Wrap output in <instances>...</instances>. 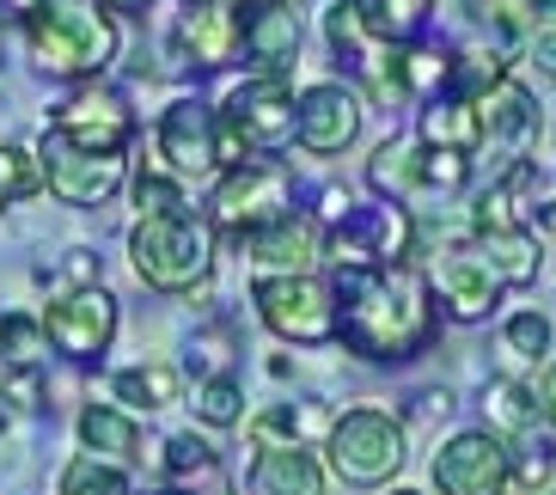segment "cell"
Masks as SVG:
<instances>
[{
  "mask_svg": "<svg viewBox=\"0 0 556 495\" xmlns=\"http://www.w3.org/2000/svg\"><path fill=\"white\" fill-rule=\"evenodd\" d=\"M337 337L367 361H404L434 337V313H428V288L409 264L386 269H343L337 276Z\"/></svg>",
  "mask_w": 556,
  "mask_h": 495,
  "instance_id": "cell-1",
  "label": "cell"
},
{
  "mask_svg": "<svg viewBox=\"0 0 556 495\" xmlns=\"http://www.w3.org/2000/svg\"><path fill=\"white\" fill-rule=\"evenodd\" d=\"M31 62L55 80H92L116 62V25L99 0H50L25 18Z\"/></svg>",
  "mask_w": 556,
  "mask_h": 495,
  "instance_id": "cell-2",
  "label": "cell"
},
{
  "mask_svg": "<svg viewBox=\"0 0 556 495\" xmlns=\"http://www.w3.org/2000/svg\"><path fill=\"white\" fill-rule=\"evenodd\" d=\"M129 264L135 276L160 288V294H190L197 281H208L214 264V227L197 215H153L129 227Z\"/></svg>",
  "mask_w": 556,
  "mask_h": 495,
  "instance_id": "cell-3",
  "label": "cell"
},
{
  "mask_svg": "<svg viewBox=\"0 0 556 495\" xmlns=\"http://www.w3.org/2000/svg\"><path fill=\"white\" fill-rule=\"evenodd\" d=\"M330 471L349 483H379L404 465V422L386 410H349L330 422Z\"/></svg>",
  "mask_w": 556,
  "mask_h": 495,
  "instance_id": "cell-4",
  "label": "cell"
},
{
  "mask_svg": "<svg viewBox=\"0 0 556 495\" xmlns=\"http://www.w3.org/2000/svg\"><path fill=\"white\" fill-rule=\"evenodd\" d=\"M251 300H257L263 325L288 343H330L337 337V306H330L337 294L318 276H257Z\"/></svg>",
  "mask_w": 556,
  "mask_h": 495,
  "instance_id": "cell-5",
  "label": "cell"
},
{
  "mask_svg": "<svg viewBox=\"0 0 556 495\" xmlns=\"http://www.w3.org/2000/svg\"><path fill=\"white\" fill-rule=\"evenodd\" d=\"M288 202H294V183H288L281 165H239V172H227L220 190H214V227L251 239V232H263L269 220L294 215Z\"/></svg>",
  "mask_w": 556,
  "mask_h": 495,
  "instance_id": "cell-6",
  "label": "cell"
},
{
  "mask_svg": "<svg viewBox=\"0 0 556 495\" xmlns=\"http://www.w3.org/2000/svg\"><path fill=\"white\" fill-rule=\"evenodd\" d=\"M37 160H43V183H50L62 202L74 208H104L123 183V153H92V148H74L67 135L43 129L37 141Z\"/></svg>",
  "mask_w": 556,
  "mask_h": 495,
  "instance_id": "cell-7",
  "label": "cell"
},
{
  "mask_svg": "<svg viewBox=\"0 0 556 495\" xmlns=\"http://www.w3.org/2000/svg\"><path fill=\"white\" fill-rule=\"evenodd\" d=\"M409 239H416V227H409V215L397 202L392 208H355L337 227V239H330V257L343 269H386L409 257Z\"/></svg>",
  "mask_w": 556,
  "mask_h": 495,
  "instance_id": "cell-8",
  "label": "cell"
},
{
  "mask_svg": "<svg viewBox=\"0 0 556 495\" xmlns=\"http://www.w3.org/2000/svg\"><path fill=\"white\" fill-rule=\"evenodd\" d=\"M160 160L178 183L220 172V116L197 99H178L160 116Z\"/></svg>",
  "mask_w": 556,
  "mask_h": 495,
  "instance_id": "cell-9",
  "label": "cell"
},
{
  "mask_svg": "<svg viewBox=\"0 0 556 495\" xmlns=\"http://www.w3.org/2000/svg\"><path fill=\"white\" fill-rule=\"evenodd\" d=\"M43 337L62 348L67 361H99L116 337V300L104 288H80V294L55 300L43 313Z\"/></svg>",
  "mask_w": 556,
  "mask_h": 495,
  "instance_id": "cell-10",
  "label": "cell"
},
{
  "mask_svg": "<svg viewBox=\"0 0 556 495\" xmlns=\"http://www.w3.org/2000/svg\"><path fill=\"white\" fill-rule=\"evenodd\" d=\"M239 50L257 67V80H288L300 55V13L288 0H245L239 7Z\"/></svg>",
  "mask_w": 556,
  "mask_h": 495,
  "instance_id": "cell-11",
  "label": "cell"
},
{
  "mask_svg": "<svg viewBox=\"0 0 556 495\" xmlns=\"http://www.w3.org/2000/svg\"><path fill=\"white\" fill-rule=\"evenodd\" d=\"M50 129L67 135L74 148H92V153H123L135 135V116L129 104L116 99V92H104V86H86V92H74V99H62L50 111Z\"/></svg>",
  "mask_w": 556,
  "mask_h": 495,
  "instance_id": "cell-12",
  "label": "cell"
},
{
  "mask_svg": "<svg viewBox=\"0 0 556 495\" xmlns=\"http://www.w3.org/2000/svg\"><path fill=\"white\" fill-rule=\"evenodd\" d=\"M434 483L441 495H507V446L483 434H453L434 453Z\"/></svg>",
  "mask_w": 556,
  "mask_h": 495,
  "instance_id": "cell-13",
  "label": "cell"
},
{
  "mask_svg": "<svg viewBox=\"0 0 556 495\" xmlns=\"http://www.w3.org/2000/svg\"><path fill=\"white\" fill-rule=\"evenodd\" d=\"M172 50H178L184 67H227L239 55V7H227V0H190L178 13Z\"/></svg>",
  "mask_w": 556,
  "mask_h": 495,
  "instance_id": "cell-14",
  "label": "cell"
},
{
  "mask_svg": "<svg viewBox=\"0 0 556 495\" xmlns=\"http://www.w3.org/2000/svg\"><path fill=\"white\" fill-rule=\"evenodd\" d=\"M227 123L245 135V148H288L294 141V92H288V80H245L232 92Z\"/></svg>",
  "mask_w": 556,
  "mask_h": 495,
  "instance_id": "cell-15",
  "label": "cell"
},
{
  "mask_svg": "<svg viewBox=\"0 0 556 495\" xmlns=\"http://www.w3.org/2000/svg\"><path fill=\"white\" fill-rule=\"evenodd\" d=\"M294 135H300V148H312V153H343L361 135L355 92H343V86H312L306 99L294 104Z\"/></svg>",
  "mask_w": 556,
  "mask_h": 495,
  "instance_id": "cell-16",
  "label": "cell"
},
{
  "mask_svg": "<svg viewBox=\"0 0 556 495\" xmlns=\"http://www.w3.org/2000/svg\"><path fill=\"white\" fill-rule=\"evenodd\" d=\"M245 251L257 257L263 269H281V276H306L312 257H318V220L281 215V220H269L263 232H251Z\"/></svg>",
  "mask_w": 556,
  "mask_h": 495,
  "instance_id": "cell-17",
  "label": "cell"
},
{
  "mask_svg": "<svg viewBox=\"0 0 556 495\" xmlns=\"http://www.w3.org/2000/svg\"><path fill=\"white\" fill-rule=\"evenodd\" d=\"M434 281H441L446 306H453V318H483L495 306V294H502V281L490 276V264L477 257V251H446L441 264H434Z\"/></svg>",
  "mask_w": 556,
  "mask_h": 495,
  "instance_id": "cell-18",
  "label": "cell"
},
{
  "mask_svg": "<svg viewBox=\"0 0 556 495\" xmlns=\"http://www.w3.org/2000/svg\"><path fill=\"white\" fill-rule=\"evenodd\" d=\"M477 116H483V141H495V148H507V153H520L526 141H532V129H539L532 92H526V86H514V80H502L495 92H483Z\"/></svg>",
  "mask_w": 556,
  "mask_h": 495,
  "instance_id": "cell-19",
  "label": "cell"
},
{
  "mask_svg": "<svg viewBox=\"0 0 556 495\" xmlns=\"http://www.w3.org/2000/svg\"><path fill=\"white\" fill-rule=\"evenodd\" d=\"M325 490V471L306 446H276V453H257L251 465V495H318Z\"/></svg>",
  "mask_w": 556,
  "mask_h": 495,
  "instance_id": "cell-20",
  "label": "cell"
},
{
  "mask_svg": "<svg viewBox=\"0 0 556 495\" xmlns=\"http://www.w3.org/2000/svg\"><path fill=\"white\" fill-rule=\"evenodd\" d=\"M80 441H86V453L104 459V465L141 459V429H135V416L111 410V404H86L80 410Z\"/></svg>",
  "mask_w": 556,
  "mask_h": 495,
  "instance_id": "cell-21",
  "label": "cell"
},
{
  "mask_svg": "<svg viewBox=\"0 0 556 495\" xmlns=\"http://www.w3.org/2000/svg\"><path fill=\"white\" fill-rule=\"evenodd\" d=\"M477 257H483V264H490V276L495 281H507V288H526V281L539 276V239H532V232H477Z\"/></svg>",
  "mask_w": 556,
  "mask_h": 495,
  "instance_id": "cell-22",
  "label": "cell"
},
{
  "mask_svg": "<svg viewBox=\"0 0 556 495\" xmlns=\"http://www.w3.org/2000/svg\"><path fill=\"white\" fill-rule=\"evenodd\" d=\"M422 141L434 153H471L483 141V116L471 99H434L422 111Z\"/></svg>",
  "mask_w": 556,
  "mask_h": 495,
  "instance_id": "cell-23",
  "label": "cell"
},
{
  "mask_svg": "<svg viewBox=\"0 0 556 495\" xmlns=\"http://www.w3.org/2000/svg\"><path fill=\"white\" fill-rule=\"evenodd\" d=\"M116 397H123L129 410H172V404H178V367H165V361L123 367V373H116Z\"/></svg>",
  "mask_w": 556,
  "mask_h": 495,
  "instance_id": "cell-24",
  "label": "cell"
},
{
  "mask_svg": "<svg viewBox=\"0 0 556 495\" xmlns=\"http://www.w3.org/2000/svg\"><path fill=\"white\" fill-rule=\"evenodd\" d=\"M532 183V165H514L495 190L477 196V232H520V196Z\"/></svg>",
  "mask_w": 556,
  "mask_h": 495,
  "instance_id": "cell-25",
  "label": "cell"
},
{
  "mask_svg": "<svg viewBox=\"0 0 556 495\" xmlns=\"http://www.w3.org/2000/svg\"><path fill=\"white\" fill-rule=\"evenodd\" d=\"M434 0H361V18H367V37H379V43H404V37L422 31V18Z\"/></svg>",
  "mask_w": 556,
  "mask_h": 495,
  "instance_id": "cell-26",
  "label": "cell"
},
{
  "mask_svg": "<svg viewBox=\"0 0 556 495\" xmlns=\"http://www.w3.org/2000/svg\"><path fill=\"white\" fill-rule=\"evenodd\" d=\"M367 178H374L379 196H404L409 183H422V153L409 148V141H386L367 165Z\"/></svg>",
  "mask_w": 556,
  "mask_h": 495,
  "instance_id": "cell-27",
  "label": "cell"
},
{
  "mask_svg": "<svg viewBox=\"0 0 556 495\" xmlns=\"http://www.w3.org/2000/svg\"><path fill=\"white\" fill-rule=\"evenodd\" d=\"M551 478H556V446L551 441H520L514 453H507V490L514 495L551 490Z\"/></svg>",
  "mask_w": 556,
  "mask_h": 495,
  "instance_id": "cell-28",
  "label": "cell"
},
{
  "mask_svg": "<svg viewBox=\"0 0 556 495\" xmlns=\"http://www.w3.org/2000/svg\"><path fill=\"white\" fill-rule=\"evenodd\" d=\"M62 495H129V478H123V465H104L92 453H80L62 471Z\"/></svg>",
  "mask_w": 556,
  "mask_h": 495,
  "instance_id": "cell-29",
  "label": "cell"
},
{
  "mask_svg": "<svg viewBox=\"0 0 556 495\" xmlns=\"http://www.w3.org/2000/svg\"><path fill=\"white\" fill-rule=\"evenodd\" d=\"M483 416H490V429L526 434V422H532V392H526V385H514V380L483 385Z\"/></svg>",
  "mask_w": 556,
  "mask_h": 495,
  "instance_id": "cell-30",
  "label": "cell"
},
{
  "mask_svg": "<svg viewBox=\"0 0 556 495\" xmlns=\"http://www.w3.org/2000/svg\"><path fill=\"white\" fill-rule=\"evenodd\" d=\"M43 348H50L43 318H31V313H7V318H0V355H7L13 367H37Z\"/></svg>",
  "mask_w": 556,
  "mask_h": 495,
  "instance_id": "cell-31",
  "label": "cell"
},
{
  "mask_svg": "<svg viewBox=\"0 0 556 495\" xmlns=\"http://www.w3.org/2000/svg\"><path fill=\"white\" fill-rule=\"evenodd\" d=\"M245 434H251V446H257V453L300 446V410H294V404H269V410H257L245 422Z\"/></svg>",
  "mask_w": 556,
  "mask_h": 495,
  "instance_id": "cell-32",
  "label": "cell"
},
{
  "mask_svg": "<svg viewBox=\"0 0 556 495\" xmlns=\"http://www.w3.org/2000/svg\"><path fill=\"white\" fill-rule=\"evenodd\" d=\"M239 380H227V373H214V380H202L197 385V416L208 422V429H232L239 422Z\"/></svg>",
  "mask_w": 556,
  "mask_h": 495,
  "instance_id": "cell-33",
  "label": "cell"
},
{
  "mask_svg": "<svg viewBox=\"0 0 556 495\" xmlns=\"http://www.w3.org/2000/svg\"><path fill=\"white\" fill-rule=\"evenodd\" d=\"M325 37L337 55H361L367 50V18H361V0H337L325 13Z\"/></svg>",
  "mask_w": 556,
  "mask_h": 495,
  "instance_id": "cell-34",
  "label": "cell"
},
{
  "mask_svg": "<svg viewBox=\"0 0 556 495\" xmlns=\"http://www.w3.org/2000/svg\"><path fill=\"white\" fill-rule=\"evenodd\" d=\"M37 183H43V160L25 148H0V196L18 202V196H31Z\"/></svg>",
  "mask_w": 556,
  "mask_h": 495,
  "instance_id": "cell-35",
  "label": "cell"
},
{
  "mask_svg": "<svg viewBox=\"0 0 556 495\" xmlns=\"http://www.w3.org/2000/svg\"><path fill=\"white\" fill-rule=\"evenodd\" d=\"M135 208H141V220H153V215H184L178 178H165V172H141V178H135Z\"/></svg>",
  "mask_w": 556,
  "mask_h": 495,
  "instance_id": "cell-36",
  "label": "cell"
},
{
  "mask_svg": "<svg viewBox=\"0 0 556 495\" xmlns=\"http://www.w3.org/2000/svg\"><path fill=\"white\" fill-rule=\"evenodd\" d=\"M0 404H13L18 416H37L43 404H50V385H43L37 367H13V373L0 380Z\"/></svg>",
  "mask_w": 556,
  "mask_h": 495,
  "instance_id": "cell-37",
  "label": "cell"
},
{
  "mask_svg": "<svg viewBox=\"0 0 556 495\" xmlns=\"http://www.w3.org/2000/svg\"><path fill=\"white\" fill-rule=\"evenodd\" d=\"M165 471H172V478L214 471V446L202 441V434H172V441H165Z\"/></svg>",
  "mask_w": 556,
  "mask_h": 495,
  "instance_id": "cell-38",
  "label": "cell"
},
{
  "mask_svg": "<svg viewBox=\"0 0 556 495\" xmlns=\"http://www.w3.org/2000/svg\"><path fill=\"white\" fill-rule=\"evenodd\" d=\"M507 348H514V355H544V348H551V318H539V313L507 318Z\"/></svg>",
  "mask_w": 556,
  "mask_h": 495,
  "instance_id": "cell-39",
  "label": "cell"
},
{
  "mask_svg": "<svg viewBox=\"0 0 556 495\" xmlns=\"http://www.w3.org/2000/svg\"><path fill=\"white\" fill-rule=\"evenodd\" d=\"M471 178V153H422V183L434 190H458Z\"/></svg>",
  "mask_w": 556,
  "mask_h": 495,
  "instance_id": "cell-40",
  "label": "cell"
},
{
  "mask_svg": "<svg viewBox=\"0 0 556 495\" xmlns=\"http://www.w3.org/2000/svg\"><path fill=\"white\" fill-rule=\"evenodd\" d=\"M62 276L74 281V294H80V288H99V257H92L86 245H74L67 251V264H62Z\"/></svg>",
  "mask_w": 556,
  "mask_h": 495,
  "instance_id": "cell-41",
  "label": "cell"
},
{
  "mask_svg": "<svg viewBox=\"0 0 556 495\" xmlns=\"http://www.w3.org/2000/svg\"><path fill=\"white\" fill-rule=\"evenodd\" d=\"M526 392H532V410H539L544 422H556V361L544 367V373H539L532 385H526Z\"/></svg>",
  "mask_w": 556,
  "mask_h": 495,
  "instance_id": "cell-42",
  "label": "cell"
},
{
  "mask_svg": "<svg viewBox=\"0 0 556 495\" xmlns=\"http://www.w3.org/2000/svg\"><path fill=\"white\" fill-rule=\"evenodd\" d=\"M532 55H539V67H544V74H556V31H539Z\"/></svg>",
  "mask_w": 556,
  "mask_h": 495,
  "instance_id": "cell-43",
  "label": "cell"
},
{
  "mask_svg": "<svg viewBox=\"0 0 556 495\" xmlns=\"http://www.w3.org/2000/svg\"><path fill=\"white\" fill-rule=\"evenodd\" d=\"M104 13H141V7H148V0H99Z\"/></svg>",
  "mask_w": 556,
  "mask_h": 495,
  "instance_id": "cell-44",
  "label": "cell"
},
{
  "mask_svg": "<svg viewBox=\"0 0 556 495\" xmlns=\"http://www.w3.org/2000/svg\"><path fill=\"white\" fill-rule=\"evenodd\" d=\"M7 7H13V13H18V18H31V13H37V7H50V0H7Z\"/></svg>",
  "mask_w": 556,
  "mask_h": 495,
  "instance_id": "cell-45",
  "label": "cell"
},
{
  "mask_svg": "<svg viewBox=\"0 0 556 495\" xmlns=\"http://www.w3.org/2000/svg\"><path fill=\"white\" fill-rule=\"evenodd\" d=\"M141 495H184V490H141Z\"/></svg>",
  "mask_w": 556,
  "mask_h": 495,
  "instance_id": "cell-46",
  "label": "cell"
},
{
  "mask_svg": "<svg viewBox=\"0 0 556 495\" xmlns=\"http://www.w3.org/2000/svg\"><path fill=\"white\" fill-rule=\"evenodd\" d=\"M392 495H416V490H392Z\"/></svg>",
  "mask_w": 556,
  "mask_h": 495,
  "instance_id": "cell-47",
  "label": "cell"
},
{
  "mask_svg": "<svg viewBox=\"0 0 556 495\" xmlns=\"http://www.w3.org/2000/svg\"><path fill=\"white\" fill-rule=\"evenodd\" d=\"M214 495H232V490H214Z\"/></svg>",
  "mask_w": 556,
  "mask_h": 495,
  "instance_id": "cell-48",
  "label": "cell"
},
{
  "mask_svg": "<svg viewBox=\"0 0 556 495\" xmlns=\"http://www.w3.org/2000/svg\"><path fill=\"white\" fill-rule=\"evenodd\" d=\"M0 202H7V196H0Z\"/></svg>",
  "mask_w": 556,
  "mask_h": 495,
  "instance_id": "cell-49",
  "label": "cell"
}]
</instances>
